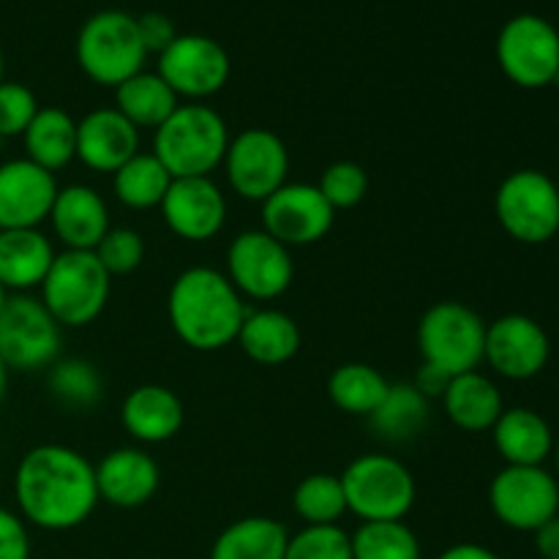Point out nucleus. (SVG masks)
<instances>
[{"label":"nucleus","mask_w":559,"mask_h":559,"mask_svg":"<svg viewBox=\"0 0 559 559\" xmlns=\"http://www.w3.org/2000/svg\"><path fill=\"white\" fill-rule=\"evenodd\" d=\"M14 502L31 527L69 533L85 524L102 502L96 467L69 445L44 442L31 448L14 469Z\"/></svg>","instance_id":"f257e3e1"},{"label":"nucleus","mask_w":559,"mask_h":559,"mask_svg":"<svg viewBox=\"0 0 559 559\" xmlns=\"http://www.w3.org/2000/svg\"><path fill=\"white\" fill-rule=\"evenodd\" d=\"M246 304L227 273L207 265L186 267L167 295V317L175 336L197 353H216L238 338Z\"/></svg>","instance_id":"f03ea898"},{"label":"nucleus","mask_w":559,"mask_h":559,"mask_svg":"<svg viewBox=\"0 0 559 559\" xmlns=\"http://www.w3.org/2000/svg\"><path fill=\"white\" fill-rule=\"evenodd\" d=\"M227 120L205 102L178 104L173 115L153 131V156L173 178H211L224 164L229 147Z\"/></svg>","instance_id":"7ed1b4c3"},{"label":"nucleus","mask_w":559,"mask_h":559,"mask_svg":"<svg viewBox=\"0 0 559 559\" xmlns=\"http://www.w3.org/2000/svg\"><path fill=\"white\" fill-rule=\"evenodd\" d=\"M112 276L93 251H58L47 278L38 287V300L60 328H85L102 317L109 304Z\"/></svg>","instance_id":"20e7f679"},{"label":"nucleus","mask_w":559,"mask_h":559,"mask_svg":"<svg viewBox=\"0 0 559 559\" xmlns=\"http://www.w3.org/2000/svg\"><path fill=\"white\" fill-rule=\"evenodd\" d=\"M347 513L360 522H404L415 506V478L404 462L388 453H364L338 475Z\"/></svg>","instance_id":"39448f33"},{"label":"nucleus","mask_w":559,"mask_h":559,"mask_svg":"<svg viewBox=\"0 0 559 559\" xmlns=\"http://www.w3.org/2000/svg\"><path fill=\"white\" fill-rule=\"evenodd\" d=\"M145 60L147 49L136 16L126 11H98L76 36V63L87 80L102 87L123 85L129 76L140 74Z\"/></svg>","instance_id":"423d86ee"},{"label":"nucleus","mask_w":559,"mask_h":559,"mask_svg":"<svg viewBox=\"0 0 559 559\" xmlns=\"http://www.w3.org/2000/svg\"><path fill=\"white\" fill-rule=\"evenodd\" d=\"M486 322L475 309L459 300H440L418 325V347L424 364L445 371L448 377L467 374L484 364Z\"/></svg>","instance_id":"0eeeda50"},{"label":"nucleus","mask_w":559,"mask_h":559,"mask_svg":"<svg viewBox=\"0 0 559 559\" xmlns=\"http://www.w3.org/2000/svg\"><path fill=\"white\" fill-rule=\"evenodd\" d=\"M63 349V328L33 293L11 295L0 311V360L16 374L49 369Z\"/></svg>","instance_id":"6e6552de"},{"label":"nucleus","mask_w":559,"mask_h":559,"mask_svg":"<svg viewBox=\"0 0 559 559\" xmlns=\"http://www.w3.org/2000/svg\"><path fill=\"white\" fill-rule=\"evenodd\" d=\"M495 213L500 227L519 243H549L559 233L557 180L540 169L511 173L497 189Z\"/></svg>","instance_id":"1a4fd4ad"},{"label":"nucleus","mask_w":559,"mask_h":559,"mask_svg":"<svg viewBox=\"0 0 559 559\" xmlns=\"http://www.w3.org/2000/svg\"><path fill=\"white\" fill-rule=\"evenodd\" d=\"M497 60L513 85L540 91L559 82V33L535 14H519L497 36Z\"/></svg>","instance_id":"9d476101"},{"label":"nucleus","mask_w":559,"mask_h":559,"mask_svg":"<svg viewBox=\"0 0 559 559\" xmlns=\"http://www.w3.org/2000/svg\"><path fill=\"white\" fill-rule=\"evenodd\" d=\"M224 175L240 200L265 202L287 183L289 151L271 129H246L229 140L224 153Z\"/></svg>","instance_id":"9b49d317"},{"label":"nucleus","mask_w":559,"mask_h":559,"mask_svg":"<svg viewBox=\"0 0 559 559\" xmlns=\"http://www.w3.org/2000/svg\"><path fill=\"white\" fill-rule=\"evenodd\" d=\"M224 273L240 298L267 304L282 298L289 289L295 278V262L287 246L271 238L265 229H246L229 243Z\"/></svg>","instance_id":"f8f14e48"},{"label":"nucleus","mask_w":559,"mask_h":559,"mask_svg":"<svg viewBox=\"0 0 559 559\" xmlns=\"http://www.w3.org/2000/svg\"><path fill=\"white\" fill-rule=\"evenodd\" d=\"M489 506L506 527L535 533L559 516V480L546 467H506L489 486Z\"/></svg>","instance_id":"ddd939ff"},{"label":"nucleus","mask_w":559,"mask_h":559,"mask_svg":"<svg viewBox=\"0 0 559 559\" xmlns=\"http://www.w3.org/2000/svg\"><path fill=\"white\" fill-rule=\"evenodd\" d=\"M227 49L207 36H178L158 55V74L175 91L178 98L205 102L216 96L229 80Z\"/></svg>","instance_id":"4468645a"},{"label":"nucleus","mask_w":559,"mask_h":559,"mask_svg":"<svg viewBox=\"0 0 559 559\" xmlns=\"http://www.w3.org/2000/svg\"><path fill=\"white\" fill-rule=\"evenodd\" d=\"M333 222L336 211L314 183H284L262 202V229L287 249L320 243Z\"/></svg>","instance_id":"2eb2a0df"},{"label":"nucleus","mask_w":559,"mask_h":559,"mask_svg":"<svg viewBox=\"0 0 559 559\" xmlns=\"http://www.w3.org/2000/svg\"><path fill=\"white\" fill-rule=\"evenodd\" d=\"M551 355L549 333L527 314H506L486 325L484 360L506 380H533Z\"/></svg>","instance_id":"dca6fc26"},{"label":"nucleus","mask_w":559,"mask_h":559,"mask_svg":"<svg viewBox=\"0 0 559 559\" xmlns=\"http://www.w3.org/2000/svg\"><path fill=\"white\" fill-rule=\"evenodd\" d=\"M158 211L180 240L205 243L227 224V197L211 178H173Z\"/></svg>","instance_id":"f3484780"},{"label":"nucleus","mask_w":559,"mask_h":559,"mask_svg":"<svg viewBox=\"0 0 559 559\" xmlns=\"http://www.w3.org/2000/svg\"><path fill=\"white\" fill-rule=\"evenodd\" d=\"M58 189V178L31 158L0 164V229H41Z\"/></svg>","instance_id":"a211bd4d"},{"label":"nucleus","mask_w":559,"mask_h":559,"mask_svg":"<svg viewBox=\"0 0 559 559\" xmlns=\"http://www.w3.org/2000/svg\"><path fill=\"white\" fill-rule=\"evenodd\" d=\"M93 467H96L98 500L120 508V511L147 506L162 484V469H158L156 459L142 448H115Z\"/></svg>","instance_id":"6ab92c4d"},{"label":"nucleus","mask_w":559,"mask_h":559,"mask_svg":"<svg viewBox=\"0 0 559 559\" xmlns=\"http://www.w3.org/2000/svg\"><path fill=\"white\" fill-rule=\"evenodd\" d=\"M140 153V129L115 107H98L76 120V158L91 173L115 175Z\"/></svg>","instance_id":"aec40b11"},{"label":"nucleus","mask_w":559,"mask_h":559,"mask_svg":"<svg viewBox=\"0 0 559 559\" xmlns=\"http://www.w3.org/2000/svg\"><path fill=\"white\" fill-rule=\"evenodd\" d=\"M55 240L69 251H93L109 233V207L93 186H60L49 211Z\"/></svg>","instance_id":"412c9836"},{"label":"nucleus","mask_w":559,"mask_h":559,"mask_svg":"<svg viewBox=\"0 0 559 559\" xmlns=\"http://www.w3.org/2000/svg\"><path fill=\"white\" fill-rule=\"evenodd\" d=\"M183 420L186 409L178 393L153 382L134 388L120 407V424L142 445L169 442L183 429Z\"/></svg>","instance_id":"4be33fe9"},{"label":"nucleus","mask_w":559,"mask_h":559,"mask_svg":"<svg viewBox=\"0 0 559 559\" xmlns=\"http://www.w3.org/2000/svg\"><path fill=\"white\" fill-rule=\"evenodd\" d=\"M55 243L41 229H0V284L11 295L41 287L55 262Z\"/></svg>","instance_id":"5701e85b"},{"label":"nucleus","mask_w":559,"mask_h":559,"mask_svg":"<svg viewBox=\"0 0 559 559\" xmlns=\"http://www.w3.org/2000/svg\"><path fill=\"white\" fill-rule=\"evenodd\" d=\"M491 440L502 462L511 467H544L557 445L549 420L530 407L502 409L491 426Z\"/></svg>","instance_id":"b1692460"},{"label":"nucleus","mask_w":559,"mask_h":559,"mask_svg":"<svg viewBox=\"0 0 559 559\" xmlns=\"http://www.w3.org/2000/svg\"><path fill=\"white\" fill-rule=\"evenodd\" d=\"M440 402L448 420L462 431H473V435L475 431H491V426L506 409L497 382L480 374L478 369L451 377Z\"/></svg>","instance_id":"393cba45"},{"label":"nucleus","mask_w":559,"mask_h":559,"mask_svg":"<svg viewBox=\"0 0 559 559\" xmlns=\"http://www.w3.org/2000/svg\"><path fill=\"white\" fill-rule=\"evenodd\" d=\"M235 342L260 366H282L300 349V328L287 311L257 309L246 311Z\"/></svg>","instance_id":"a878e982"},{"label":"nucleus","mask_w":559,"mask_h":559,"mask_svg":"<svg viewBox=\"0 0 559 559\" xmlns=\"http://www.w3.org/2000/svg\"><path fill=\"white\" fill-rule=\"evenodd\" d=\"M22 145L25 158L47 173H60L76 158V120L60 107H38L36 118L22 134Z\"/></svg>","instance_id":"bb28decb"},{"label":"nucleus","mask_w":559,"mask_h":559,"mask_svg":"<svg viewBox=\"0 0 559 559\" xmlns=\"http://www.w3.org/2000/svg\"><path fill=\"white\" fill-rule=\"evenodd\" d=\"M178 104L180 98L158 71L142 69L140 74L129 76L123 85L115 87V109L140 131H156L178 109Z\"/></svg>","instance_id":"cd10ccee"},{"label":"nucleus","mask_w":559,"mask_h":559,"mask_svg":"<svg viewBox=\"0 0 559 559\" xmlns=\"http://www.w3.org/2000/svg\"><path fill=\"white\" fill-rule=\"evenodd\" d=\"M289 533L271 516H246L218 533L211 559H284Z\"/></svg>","instance_id":"c85d7f7f"},{"label":"nucleus","mask_w":559,"mask_h":559,"mask_svg":"<svg viewBox=\"0 0 559 559\" xmlns=\"http://www.w3.org/2000/svg\"><path fill=\"white\" fill-rule=\"evenodd\" d=\"M429 407L431 402L413 382H396V385H388L385 399L369 415V420L382 440L409 442L424 431L426 420H429Z\"/></svg>","instance_id":"c756f323"},{"label":"nucleus","mask_w":559,"mask_h":559,"mask_svg":"<svg viewBox=\"0 0 559 559\" xmlns=\"http://www.w3.org/2000/svg\"><path fill=\"white\" fill-rule=\"evenodd\" d=\"M173 175L153 153H136L112 175V194L131 211H151L162 205Z\"/></svg>","instance_id":"7c9ffc66"},{"label":"nucleus","mask_w":559,"mask_h":559,"mask_svg":"<svg viewBox=\"0 0 559 559\" xmlns=\"http://www.w3.org/2000/svg\"><path fill=\"white\" fill-rule=\"evenodd\" d=\"M391 382L369 364H342L328 380V396L342 413L369 418L385 399Z\"/></svg>","instance_id":"2f4dec72"},{"label":"nucleus","mask_w":559,"mask_h":559,"mask_svg":"<svg viewBox=\"0 0 559 559\" xmlns=\"http://www.w3.org/2000/svg\"><path fill=\"white\" fill-rule=\"evenodd\" d=\"M47 391L60 407L87 413L102 402L104 377L87 358H58L47 369Z\"/></svg>","instance_id":"473e14b6"},{"label":"nucleus","mask_w":559,"mask_h":559,"mask_svg":"<svg viewBox=\"0 0 559 559\" xmlns=\"http://www.w3.org/2000/svg\"><path fill=\"white\" fill-rule=\"evenodd\" d=\"M293 511L306 527L338 524V519L347 513L342 478L331 473H314L304 478L293 491Z\"/></svg>","instance_id":"72a5a7b5"},{"label":"nucleus","mask_w":559,"mask_h":559,"mask_svg":"<svg viewBox=\"0 0 559 559\" xmlns=\"http://www.w3.org/2000/svg\"><path fill=\"white\" fill-rule=\"evenodd\" d=\"M353 559H420V540L404 522H360L349 535Z\"/></svg>","instance_id":"f704fd0d"},{"label":"nucleus","mask_w":559,"mask_h":559,"mask_svg":"<svg viewBox=\"0 0 559 559\" xmlns=\"http://www.w3.org/2000/svg\"><path fill=\"white\" fill-rule=\"evenodd\" d=\"M145 251V238L136 229L109 227V233L93 249V254L98 257V262H102L109 276H129V273H134L142 265Z\"/></svg>","instance_id":"c9c22d12"},{"label":"nucleus","mask_w":559,"mask_h":559,"mask_svg":"<svg viewBox=\"0 0 559 559\" xmlns=\"http://www.w3.org/2000/svg\"><path fill=\"white\" fill-rule=\"evenodd\" d=\"M317 189L322 191L333 211H349L364 202L366 191H369V175L358 162H333L322 173Z\"/></svg>","instance_id":"e433bc0d"},{"label":"nucleus","mask_w":559,"mask_h":559,"mask_svg":"<svg viewBox=\"0 0 559 559\" xmlns=\"http://www.w3.org/2000/svg\"><path fill=\"white\" fill-rule=\"evenodd\" d=\"M284 559H353L349 535L338 524L328 527H304L289 535Z\"/></svg>","instance_id":"4c0bfd02"},{"label":"nucleus","mask_w":559,"mask_h":559,"mask_svg":"<svg viewBox=\"0 0 559 559\" xmlns=\"http://www.w3.org/2000/svg\"><path fill=\"white\" fill-rule=\"evenodd\" d=\"M36 112L38 102L31 87L22 85V82H0V142L25 134Z\"/></svg>","instance_id":"58836bf2"},{"label":"nucleus","mask_w":559,"mask_h":559,"mask_svg":"<svg viewBox=\"0 0 559 559\" xmlns=\"http://www.w3.org/2000/svg\"><path fill=\"white\" fill-rule=\"evenodd\" d=\"M0 559H31V533L22 516L0 506Z\"/></svg>","instance_id":"ea45409f"},{"label":"nucleus","mask_w":559,"mask_h":559,"mask_svg":"<svg viewBox=\"0 0 559 559\" xmlns=\"http://www.w3.org/2000/svg\"><path fill=\"white\" fill-rule=\"evenodd\" d=\"M136 27H140V38L145 44L147 55H162L178 38L173 20L167 14H158V11H147V14L136 16Z\"/></svg>","instance_id":"a19ab883"},{"label":"nucleus","mask_w":559,"mask_h":559,"mask_svg":"<svg viewBox=\"0 0 559 559\" xmlns=\"http://www.w3.org/2000/svg\"><path fill=\"white\" fill-rule=\"evenodd\" d=\"M448 382H451V377H448L445 371L435 369V366H429V364H420V369H418V374H415L413 385L418 388V391L424 393L429 402H435V399H442Z\"/></svg>","instance_id":"79ce46f5"},{"label":"nucleus","mask_w":559,"mask_h":559,"mask_svg":"<svg viewBox=\"0 0 559 559\" xmlns=\"http://www.w3.org/2000/svg\"><path fill=\"white\" fill-rule=\"evenodd\" d=\"M535 549L540 559H559V516L535 530Z\"/></svg>","instance_id":"37998d69"},{"label":"nucleus","mask_w":559,"mask_h":559,"mask_svg":"<svg viewBox=\"0 0 559 559\" xmlns=\"http://www.w3.org/2000/svg\"><path fill=\"white\" fill-rule=\"evenodd\" d=\"M437 559H500V557L480 544H456V546H448V549Z\"/></svg>","instance_id":"c03bdc74"},{"label":"nucleus","mask_w":559,"mask_h":559,"mask_svg":"<svg viewBox=\"0 0 559 559\" xmlns=\"http://www.w3.org/2000/svg\"><path fill=\"white\" fill-rule=\"evenodd\" d=\"M5 388H9V369H5L3 360H0V404H3L5 399Z\"/></svg>","instance_id":"a18cd8bd"},{"label":"nucleus","mask_w":559,"mask_h":559,"mask_svg":"<svg viewBox=\"0 0 559 559\" xmlns=\"http://www.w3.org/2000/svg\"><path fill=\"white\" fill-rule=\"evenodd\" d=\"M9 298H11V293L3 287V284H0V311H3V306L9 304Z\"/></svg>","instance_id":"49530a36"},{"label":"nucleus","mask_w":559,"mask_h":559,"mask_svg":"<svg viewBox=\"0 0 559 559\" xmlns=\"http://www.w3.org/2000/svg\"><path fill=\"white\" fill-rule=\"evenodd\" d=\"M5 80V60H3V49H0V82Z\"/></svg>","instance_id":"de8ad7c7"},{"label":"nucleus","mask_w":559,"mask_h":559,"mask_svg":"<svg viewBox=\"0 0 559 559\" xmlns=\"http://www.w3.org/2000/svg\"><path fill=\"white\" fill-rule=\"evenodd\" d=\"M555 464H557V475H559V442L555 445Z\"/></svg>","instance_id":"09e8293b"},{"label":"nucleus","mask_w":559,"mask_h":559,"mask_svg":"<svg viewBox=\"0 0 559 559\" xmlns=\"http://www.w3.org/2000/svg\"><path fill=\"white\" fill-rule=\"evenodd\" d=\"M557 194H559V180H557Z\"/></svg>","instance_id":"8fccbe9b"}]
</instances>
